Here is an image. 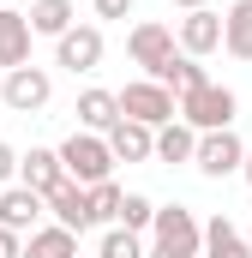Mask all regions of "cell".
<instances>
[{
    "label": "cell",
    "instance_id": "obj_22",
    "mask_svg": "<svg viewBox=\"0 0 252 258\" xmlns=\"http://www.w3.org/2000/svg\"><path fill=\"white\" fill-rule=\"evenodd\" d=\"M150 216H156V204H150L144 192H120V216H114V228L144 234V228H150Z\"/></svg>",
    "mask_w": 252,
    "mask_h": 258
},
{
    "label": "cell",
    "instance_id": "obj_10",
    "mask_svg": "<svg viewBox=\"0 0 252 258\" xmlns=\"http://www.w3.org/2000/svg\"><path fill=\"white\" fill-rule=\"evenodd\" d=\"M42 192H30V186H0V228H12V234H30L36 222H42Z\"/></svg>",
    "mask_w": 252,
    "mask_h": 258
},
{
    "label": "cell",
    "instance_id": "obj_8",
    "mask_svg": "<svg viewBox=\"0 0 252 258\" xmlns=\"http://www.w3.org/2000/svg\"><path fill=\"white\" fill-rule=\"evenodd\" d=\"M174 48H180V54H192V60L216 54V48H222V12L192 6L186 18H180V30H174Z\"/></svg>",
    "mask_w": 252,
    "mask_h": 258
},
{
    "label": "cell",
    "instance_id": "obj_19",
    "mask_svg": "<svg viewBox=\"0 0 252 258\" xmlns=\"http://www.w3.org/2000/svg\"><path fill=\"white\" fill-rule=\"evenodd\" d=\"M222 48L234 60H252V0H234L222 12Z\"/></svg>",
    "mask_w": 252,
    "mask_h": 258
},
{
    "label": "cell",
    "instance_id": "obj_2",
    "mask_svg": "<svg viewBox=\"0 0 252 258\" xmlns=\"http://www.w3.org/2000/svg\"><path fill=\"white\" fill-rule=\"evenodd\" d=\"M234 114H240V96L228 84H210V78L186 96H174V120H186L192 132H222V126H234Z\"/></svg>",
    "mask_w": 252,
    "mask_h": 258
},
{
    "label": "cell",
    "instance_id": "obj_15",
    "mask_svg": "<svg viewBox=\"0 0 252 258\" xmlns=\"http://www.w3.org/2000/svg\"><path fill=\"white\" fill-rule=\"evenodd\" d=\"M24 258H78V234H66L60 222H36L24 234Z\"/></svg>",
    "mask_w": 252,
    "mask_h": 258
},
{
    "label": "cell",
    "instance_id": "obj_30",
    "mask_svg": "<svg viewBox=\"0 0 252 258\" xmlns=\"http://www.w3.org/2000/svg\"><path fill=\"white\" fill-rule=\"evenodd\" d=\"M240 240H246V252H252V228H246V234H240Z\"/></svg>",
    "mask_w": 252,
    "mask_h": 258
},
{
    "label": "cell",
    "instance_id": "obj_6",
    "mask_svg": "<svg viewBox=\"0 0 252 258\" xmlns=\"http://www.w3.org/2000/svg\"><path fill=\"white\" fill-rule=\"evenodd\" d=\"M48 96H54L48 66H12L6 84H0V108H12V114H42Z\"/></svg>",
    "mask_w": 252,
    "mask_h": 258
},
{
    "label": "cell",
    "instance_id": "obj_14",
    "mask_svg": "<svg viewBox=\"0 0 252 258\" xmlns=\"http://www.w3.org/2000/svg\"><path fill=\"white\" fill-rule=\"evenodd\" d=\"M12 66H30V24H24V12L0 6V72H12Z\"/></svg>",
    "mask_w": 252,
    "mask_h": 258
},
{
    "label": "cell",
    "instance_id": "obj_12",
    "mask_svg": "<svg viewBox=\"0 0 252 258\" xmlns=\"http://www.w3.org/2000/svg\"><path fill=\"white\" fill-rule=\"evenodd\" d=\"M60 180H66V174H60V156H54V150L30 144V150L18 156V186H30V192H42V198H48Z\"/></svg>",
    "mask_w": 252,
    "mask_h": 258
},
{
    "label": "cell",
    "instance_id": "obj_4",
    "mask_svg": "<svg viewBox=\"0 0 252 258\" xmlns=\"http://www.w3.org/2000/svg\"><path fill=\"white\" fill-rule=\"evenodd\" d=\"M240 162H246V144H240L234 126L198 132V144H192V168H198L204 180H228V174H240Z\"/></svg>",
    "mask_w": 252,
    "mask_h": 258
},
{
    "label": "cell",
    "instance_id": "obj_28",
    "mask_svg": "<svg viewBox=\"0 0 252 258\" xmlns=\"http://www.w3.org/2000/svg\"><path fill=\"white\" fill-rule=\"evenodd\" d=\"M240 174H246V186H252V150H246V162H240Z\"/></svg>",
    "mask_w": 252,
    "mask_h": 258
},
{
    "label": "cell",
    "instance_id": "obj_31",
    "mask_svg": "<svg viewBox=\"0 0 252 258\" xmlns=\"http://www.w3.org/2000/svg\"><path fill=\"white\" fill-rule=\"evenodd\" d=\"M0 84H6V72H0Z\"/></svg>",
    "mask_w": 252,
    "mask_h": 258
},
{
    "label": "cell",
    "instance_id": "obj_13",
    "mask_svg": "<svg viewBox=\"0 0 252 258\" xmlns=\"http://www.w3.org/2000/svg\"><path fill=\"white\" fill-rule=\"evenodd\" d=\"M150 138H156V132L138 126V120H114V126L102 132V144H108L114 162H150Z\"/></svg>",
    "mask_w": 252,
    "mask_h": 258
},
{
    "label": "cell",
    "instance_id": "obj_18",
    "mask_svg": "<svg viewBox=\"0 0 252 258\" xmlns=\"http://www.w3.org/2000/svg\"><path fill=\"white\" fill-rule=\"evenodd\" d=\"M120 120L114 90H78V132H108Z\"/></svg>",
    "mask_w": 252,
    "mask_h": 258
},
{
    "label": "cell",
    "instance_id": "obj_20",
    "mask_svg": "<svg viewBox=\"0 0 252 258\" xmlns=\"http://www.w3.org/2000/svg\"><path fill=\"white\" fill-rule=\"evenodd\" d=\"M192 144H198V132L186 120H168V126H156V138H150V156L156 162H192Z\"/></svg>",
    "mask_w": 252,
    "mask_h": 258
},
{
    "label": "cell",
    "instance_id": "obj_24",
    "mask_svg": "<svg viewBox=\"0 0 252 258\" xmlns=\"http://www.w3.org/2000/svg\"><path fill=\"white\" fill-rule=\"evenodd\" d=\"M96 258H144V240H138V234H126V228H108V234H102V246H96Z\"/></svg>",
    "mask_w": 252,
    "mask_h": 258
},
{
    "label": "cell",
    "instance_id": "obj_11",
    "mask_svg": "<svg viewBox=\"0 0 252 258\" xmlns=\"http://www.w3.org/2000/svg\"><path fill=\"white\" fill-rule=\"evenodd\" d=\"M42 204H48V216L60 222L66 234H90V228H96V222H90V198H84V186H72V180H60Z\"/></svg>",
    "mask_w": 252,
    "mask_h": 258
},
{
    "label": "cell",
    "instance_id": "obj_29",
    "mask_svg": "<svg viewBox=\"0 0 252 258\" xmlns=\"http://www.w3.org/2000/svg\"><path fill=\"white\" fill-rule=\"evenodd\" d=\"M174 6H186V12H192V6H210V0H174Z\"/></svg>",
    "mask_w": 252,
    "mask_h": 258
},
{
    "label": "cell",
    "instance_id": "obj_9",
    "mask_svg": "<svg viewBox=\"0 0 252 258\" xmlns=\"http://www.w3.org/2000/svg\"><path fill=\"white\" fill-rule=\"evenodd\" d=\"M126 54H132V66L156 72V66L174 54V30H168V24H156V18H144V24H132V36H126Z\"/></svg>",
    "mask_w": 252,
    "mask_h": 258
},
{
    "label": "cell",
    "instance_id": "obj_1",
    "mask_svg": "<svg viewBox=\"0 0 252 258\" xmlns=\"http://www.w3.org/2000/svg\"><path fill=\"white\" fill-rule=\"evenodd\" d=\"M198 240H204V222L186 204H156V216H150V252L144 258H198Z\"/></svg>",
    "mask_w": 252,
    "mask_h": 258
},
{
    "label": "cell",
    "instance_id": "obj_3",
    "mask_svg": "<svg viewBox=\"0 0 252 258\" xmlns=\"http://www.w3.org/2000/svg\"><path fill=\"white\" fill-rule=\"evenodd\" d=\"M60 174L72 186H96V180H114V156H108V144H102V132H72L60 150Z\"/></svg>",
    "mask_w": 252,
    "mask_h": 258
},
{
    "label": "cell",
    "instance_id": "obj_23",
    "mask_svg": "<svg viewBox=\"0 0 252 258\" xmlns=\"http://www.w3.org/2000/svg\"><path fill=\"white\" fill-rule=\"evenodd\" d=\"M120 192H126V186H114V180L84 186V198H90V222H114V216H120Z\"/></svg>",
    "mask_w": 252,
    "mask_h": 258
},
{
    "label": "cell",
    "instance_id": "obj_17",
    "mask_svg": "<svg viewBox=\"0 0 252 258\" xmlns=\"http://www.w3.org/2000/svg\"><path fill=\"white\" fill-rule=\"evenodd\" d=\"M150 78H156V84H162V90H174V96H186V90H198V84H204V78H210V72H204V66L192 60V54H180V48H174V54H168V60L156 66V72H150Z\"/></svg>",
    "mask_w": 252,
    "mask_h": 258
},
{
    "label": "cell",
    "instance_id": "obj_16",
    "mask_svg": "<svg viewBox=\"0 0 252 258\" xmlns=\"http://www.w3.org/2000/svg\"><path fill=\"white\" fill-rule=\"evenodd\" d=\"M198 258H252V252H246V240H240V228L228 216H210L204 240H198Z\"/></svg>",
    "mask_w": 252,
    "mask_h": 258
},
{
    "label": "cell",
    "instance_id": "obj_5",
    "mask_svg": "<svg viewBox=\"0 0 252 258\" xmlns=\"http://www.w3.org/2000/svg\"><path fill=\"white\" fill-rule=\"evenodd\" d=\"M114 102H120V120H138V126H150V132L174 120V90H162L156 78H138V84L114 90Z\"/></svg>",
    "mask_w": 252,
    "mask_h": 258
},
{
    "label": "cell",
    "instance_id": "obj_26",
    "mask_svg": "<svg viewBox=\"0 0 252 258\" xmlns=\"http://www.w3.org/2000/svg\"><path fill=\"white\" fill-rule=\"evenodd\" d=\"M96 18H132V0H90Z\"/></svg>",
    "mask_w": 252,
    "mask_h": 258
},
{
    "label": "cell",
    "instance_id": "obj_25",
    "mask_svg": "<svg viewBox=\"0 0 252 258\" xmlns=\"http://www.w3.org/2000/svg\"><path fill=\"white\" fill-rule=\"evenodd\" d=\"M12 180H18V150L0 138V186H12Z\"/></svg>",
    "mask_w": 252,
    "mask_h": 258
},
{
    "label": "cell",
    "instance_id": "obj_21",
    "mask_svg": "<svg viewBox=\"0 0 252 258\" xmlns=\"http://www.w3.org/2000/svg\"><path fill=\"white\" fill-rule=\"evenodd\" d=\"M24 24H30V36H66L72 30V0H30Z\"/></svg>",
    "mask_w": 252,
    "mask_h": 258
},
{
    "label": "cell",
    "instance_id": "obj_7",
    "mask_svg": "<svg viewBox=\"0 0 252 258\" xmlns=\"http://www.w3.org/2000/svg\"><path fill=\"white\" fill-rule=\"evenodd\" d=\"M54 66H66L72 78L78 72H96L102 66V30L96 24H72L66 36H54Z\"/></svg>",
    "mask_w": 252,
    "mask_h": 258
},
{
    "label": "cell",
    "instance_id": "obj_27",
    "mask_svg": "<svg viewBox=\"0 0 252 258\" xmlns=\"http://www.w3.org/2000/svg\"><path fill=\"white\" fill-rule=\"evenodd\" d=\"M0 258H24V234H12V228H0Z\"/></svg>",
    "mask_w": 252,
    "mask_h": 258
}]
</instances>
